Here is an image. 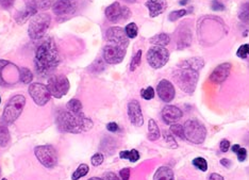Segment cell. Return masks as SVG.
Masks as SVG:
<instances>
[{"label": "cell", "instance_id": "6da1fadb", "mask_svg": "<svg viewBox=\"0 0 249 180\" xmlns=\"http://www.w3.org/2000/svg\"><path fill=\"white\" fill-rule=\"evenodd\" d=\"M36 71L41 77H47L59 65V52L52 38H47L38 45L36 52Z\"/></svg>", "mask_w": 249, "mask_h": 180}, {"label": "cell", "instance_id": "7a4b0ae2", "mask_svg": "<svg viewBox=\"0 0 249 180\" xmlns=\"http://www.w3.org/2000/svg\"><path fill=\"white\" fill-rule=\"evenodd\" d=\"M56 124L61 131L69 133H82L93 128V121L84 113H72L69 110L60 111L56 115Z\"/></svg>", "mask_w": 249, "mask_h": 180}, {"label": "cell", "instance_id": "3957f363", "mask_svg": "<svg viewBox=\"0 0 249 180\" xmlns=\"http://www.w3.org/2000/svg\"><path fill=\"white\" fill-rule=\"evenodd\" d=\"M174 81L176 82L178 88L185 94L192 95L196 90L198 80H199V72L186 69V67H179L174 72Z\"/></svg>", "mask_w": 249, "mask_h": 180}, {"label": "cell", "instance_id": "277c9868", "mask_svg": "<svg viewBox=\"0 0 249 180\" xmlns=\"http://www.w3.org/2000/svg\"><path fill=\"white\" fill-rule=\"evenodd\" d=\"M26 105V98L22 95H15V96L11 97L5 105L3 110L2 119L3 122L7 125H11L20 116L22 110L25 108Z\"/></svg>", "mask_w": 249, "mask_h": 180}, {"label": "cell", "instance_id": "5b68a950", "mask_svg": "<svg viewBox=\"0 0 249 180\" xmlns=\"http://www.w3.org/2000/svg\"><path fill=\"white\" fill-rule=\"evenodd\" d=\"M185 140L193 144H202L207 138V128L197 120H189L183 125Z\"/></svg>", "mask_w": 249, "mask_h": 180}, {"label": "cell", "instance_id": "8992f818", "mask_svg": "<svg viewBox=\"0 0 249 180\" xmlns=\"http://www.w3.org/2000/svg\"><path fill=\"white\" fill-rule=\"evenodd\" d=\"M50 22H52V18L48 14H36L33 16L28 28V35L31 40L42 38L49 29Z\"/></svg>", "mask_w": 249, "mask_h": 180}, {"label": "cell", "instance_id": "52a82bcc", "mask_svg": "<svg viewBox=\"0 0 249 180\" xmlns=\"http://www.w3.org/2000/svg\"><path fill=\"white\" fill-rule=\"evenodd\" d=\"M47 88L52 96L62 98L69 93L71 84L67 77L64 75H53L48 79Z\"/></svg>", "mask_w": 249, "mask_h": 180}, {"label": "cell", "instance_id": "ba28073f", "mask_svg": "<svg viewBox=\"0 0 249 180\" xmlns=\"http://www.w3.org/2000/svg\"><path fill=\"white\" fill-rule=\"evenodd\" d=\"M36 157L42 165L47 168H53L58 163V155L56 150L52 145L37 146L35 149Z\"/></svg>", "mask_w": 249, "mask_h": 180}, {"label": "cell", "instance_id": "9c48e42d", "mask_svg": "<svg viewBox=\"0 0 249 180\" xmlns=\"http://www.w3.org/2000/svg\"><path fill=\"white\" fill-rule=\"evenodd\" d=\"M169 60V52L162 46H152L147 53V62L155 70H159Z\"/></svg>", "mask_w": 249, "mask_h": 180}, {"label": "cell", "instance_id": "30bf717a", "mask_svg": "<svg viewBox=\"0 0 249 180\" xmlns=\"http://www.w3.org/2000/svg\"><path fill=\"white\" fill-rule=\"evenodd\" d=\"M127 53V47L107 43L103 52V57L107 64H118L123 62Z\"/></svg>", "mask_w": 249, "mask_h": 180}, {"label": "cell", "instance_id": "8fae6325", "mask_svg": "<svg viewBox=\"0 0 249 180\" xmlns=\"http://www.w3.org/2000/svg\"><path fill=\"white\" fill-rule=\"evenodd\" d=\"M28 91H29L31 98L35 100V103L39 107L46 105L50 100V97H52V94H50L47 86H45L43 83L30 84Z\"/></svg>", "mask_w": 249, "mask_h": 180}, {"label": "cell", "instance_id": "7c38bea8", "mask_svg": "<svg viewBox=\"0 0 249 180\" xmlns=\"http://www.w3.org/2000/svg\"><path fill=\"white\" fill-rule=\"evenodd\" d=\"M107 18L112 22H118L128 19L131 16V11L128 7H123L120 2H113L106 9Z\"/></svg>", "mask_w": 249, "mask_h": 180}, {"label": "cell", "instance_id": "4fadbf2b", "mask_svg": "<svg viewBox=\"0 0 249 180\" xmlns=\"http://www.w3.org/2000/svg\"><path fill=\"white\" fill-rule=\"evenodd\" d=\"M106 38L107 43L120 45V46L128 47L129 37L127 36L124 29L121 27H111L107 30Z\"/></svg>", "mask_w": 249, "mask_h": 180}, {"label": "cell", "instance_id": "5bb4252c", "mask_svg": "<svg viewBox=\"0 0 249 180\" xmlns=\"http://www.w3.org/2000/svg\"><path fill=\"white\" fill-rule=\"evenodd\" d=\"M157 94L158 96L160 97V99L164 101V103H171V101L175 98L176 91H175V87L171 81L163 79L158 83Z\"/></svg>", "mask_w": 249, "mask_h": 180}, {"label": "cell", "instance_id": "9a60e30c", "mask_svg": "<svg viewBox=\"0 0 249 180\" xmlns=\"http://www.w3.org/2000/svg\"><path fill=\"white\" fill-rule=\"evenodd\" d=\"M128 116L130 122L132 123V125L141 127L144 124V117L142 113V109H141V105L138 100L132 99L129 101L128 104Z\"/></svg>", "mask_w": 249, "mask_h": 180}, {"label": "cell", "instance_id": "2e32d148", "mask_svg": "<svg viewBox=\"0 0 249 180\" xmlns=\"http://www.w3.org/2000/svg\"><path fill=\"white\" fill-rule=\"evenodd\" d=\"M232 70V66L230 63H222L218 66L215 67L213 72L210 75V81L215 84H220L226 81V79L229 77Z\"/></svg>", "mask_w": 249, "mask_h": 180}, {"label": "cell", "instance_id": "e0dca14e", "mask_svg": "<svg viewBox=\"0 0 249 180\" xmlns=\"http://www.w3.org/2000/svg\"><path fill=\"white\" fill-rule=\"evenodd\" d=\"M77 3L75 0H55L53 4V11L56 15H67L75 12Z\"/></svg>", "mask_w": 249, "mask_h": 180}, {"label": "cell", "instance_id": "ac0fdd59", "mask_svg": "<svg viewBox=\"0 0 249 180\" xmlns=\"http://www.w3.org/2000/svg\"><path fill=\"white\" fill-rule=\"evenodd\" d=\"M182 111L176 106H166L162 110V120L166 125L176 124L182 117Z\"/></svg>", "mask_w": 249, "mask_h": 180}, {"label": "cell", "instance_id": "d6986e66", "mask_svg": "<svg viewBox=\"0 0 249 180\" xmlns=\"http://www.w3.org/2000/svg\"><path fill=\"white\" fill-rule=\"evenodd\" d=\"M145 5L149 10L150 18H157L166 10L167 1L166 0H148Z\"/></svg>", "mask_w": 249, "mask_h": 180}, {"label": "cell", "instance_id": "ffe728a7", "mask_svg": "<svg viewBox=\"0 0 249 180\" xmlns=\"http://www.w3.org/2000/svg\"><path fill=\"white\" fill-rule=\"evenodd\" d=\"M37 11L38 10L36 9V4L32 0V1H30L29 3H27V5H25V8L18 14V16H16V21H18L19 25L24 24V22H26L28 19L36 15Z\"/></svg>", "mask_w": 249, "mask_h": 180}, {"label": "cell", "instance_id": "44dd1931", "mask_svg": "<svg viewBox=\"0 0 249 180\" xmlns=\"http://www.w3.org/2000/svg\"><path fill=\"white\" fill-rule=\"evenodd\" d=\"M203 66H205V61H203V59H201L199 57L186 59L179 64V67H186V69H192V70H195L198 72H199Z\"/></svg>", "mask_w": 249, "mask_h": 180}, {"label": "cell", "instance_id": "7402d4cb", "mask_svg": "<svg viewBox=\"0 0 249 180\" xmlns=\"http://www.w3.org/2000/svg\"><path fill=\"white\" fill-rule=\"evenodd\" d=\"M154 180H175V174L171 167L161 166L155 173Z\"/></svg>", "mask_w": 249, "mask_h": 180}, {"label": "cell", "instance_id": "603a6c76", "mask_svg": "<svg viewBox=\"0 0 249 180\" xmlns=\"http://www.w3.org/2000/svg\"><path fill=\"white\" fill-rule=\"evenodd\" d=\"M161 132L159 126L155 120L150 119L148 122V140L149 141H157L160 138Z\"/></svg>", "mask_w": 249, "mask_h": 180}, {"label": "cell", "instance_id": "cb8c5ba5", "mask_svg": "<svg viewBox=\"0 0 249 180\" xmlns=\"http://www.w3.org/2000/svg\"><path fill=\"white\" fill-rule=\"evenodd\" d=\"M169 42H171V37H169V36L166 35V33H159V35H157L150 38V43L154 44L155 46L165 47L166 45L169 44Z\"/></svg>", "mask_w": 249, "mask_h": 180}, {"label": "cell", "instance_id": "d4e9b609", "mask_svg": "<svg viewBox=\"0 0 249 180\" xmlns=\"http://www.w3.org/2000/svg\"><path fill=\"white\" fill-rule=\"evenodd\" d=\"M192 40V33L190 29H186L185 31H181L180 36L178 37V48L183 49L184 47H188L191 44Z\"/></svg>", "mask_w": 249, "mask_h": 180}, {"label": "cell", "instance_id": "484cf974", "mask_svg": "<svg viewBox=\"0 0 249 180\" xmlns=\"http://www.w3.org/2000/svg\"><path fill=\"white\" fill-rule=\"evenodd\" d=\"M120 157L122 159L129 160L130 162H137L140 159V153L137 149L123 150L120 153Z\"/></svg>", "mask_w": 249, "mask_h": 180}, {"label": "cell", "instance_id": "4316f807", "mask_svg": "<svg viewBox=\"0 0 249 180\" xmlns=\"http://www.w3.org/2000/svg\"><path fill=\"white\" fill-rule=\"evenodd\" d=\"M89 172V167L88 164H80L78 166L77 170L72 173L71 179L72 180H79L80 178L87 176Z\"/></svg>", "mask_w": 249, "mask_h": 180}, {"label": "cell", "instance_id": "83f0119b", "mask_svg": "<svg viewBox=\"0 0 249 180\" xmlns=\"http://www.w3.org/2000/svg\"><path fill=\"white\" fill-rule=\"evenodd\" d=\"M19 79L24 84H29L33 79L32 72L27 67H21L19 71Z\"/></svg>", "mask_w": 249, "mask_h": 180}, {"label": "cell", "instance_id": "f1b7e54d", "mask_svg": "<svg viewBox=\"0 0 249 180\" xmlns=\"http://www.w3.org/2000/svg\"><path fill=\"white\" fill-rule=\"evenodd\" d=\"M67 110L72 112V113H82V104L79 99H71L67 104Z\"/></svg>", "mask_w": 249, "mask_h": 180}, {"label": "cell", "instance_id": "f546056e", "mask_svg": "<svg viewBox=\"0 0 249 180\" xmlns=\"http://www.w3.org/2000/svg\"><path fill=\"white\" fill-rule=\"evenodd\" d=\"M10 143V132L7 126H0V146L5 147Z\"/></svg>", "mask_w": 249, "mask_h": 180}, {"label": "cell", "instance_id": "4dcf8cb0", "mask_svg": "<svg viewBox=\"0 0 249 180\" xmlns=\"http://www.w3.org/2000/svg\"><path fill=\"white\" fill-rule=\"evenodd\" d=\"M239 18L243 21L249 24V1L243 3L239 10Z\"/></svg>", "mask_w": 249, "mask_h": 180}, {"label": "cell", "instance_id": "1f68e13d", "mask_svg": "<svg viewBox=\"0 0 249 180\" xmlns=\"http://www.w3.org/2000/svg\"><path fill=\"white\" fill-rule=\"evenodd\" d=\"M124 32H126V35L129 38H135L139 35V28L137 26V24H134V22H130L124 28Z\"/></svg>", "mask_w": 249, "mask_h": 180}, {"label": "cell", "instance_id": "d6a6232c", "mask_svg": "<svg viewBox=\"0 0 249 180\" xmlns=\"http://www.w3.org/2000/svg\"><path fill=\"white\" fill-rule=\"evenodd\" d=\"M169 131L172 132L173 136H176V137H178L180 139L185 140L184 131H183V126L179 125V124H173V125L171 126V129H169Z\"/></svg>", "mask_w": 249, "mask_h": 180}, {"label": "cell", "instance_id": "836d02e7", "mask_svg": "<svg viewBox=\"0 0 249 180\" xmlns=\"http://www.w3.org/2000/svg\"><path fill=\"white\" fill-rule=\"evenodd\" d=\"M192 163H193V165L195 167H197L198 170H200L201 172L208 171V162L205 158H202V157H198V158H195Z\"/></svg>", "mask_w": 249, "mask_h": 180}, {"label": "cell", "instance_id": "e575fe53", "mask_svg": "<svg viewBox=\"0 0 249 180\" xmlns=\"http://www.w3.org/2000/svg\"><path fill=\"white\" fill-rule=\"evenodd\" d=\"M163 138H164V141L166 142V144L171 148H177L178 147V144L176 142V140H175V138H174V136H173L171 131H164L163 132Z\"/></svg>", "mask_w": 249, "mask_h": 180}, {"label": "cell", "instance_id": "d590c367", "mask_svg": "<svg viewBox=\"0 0 249 180\" xmlns=\"http://www.w3.org/2000/svg\"><path fill=\"white\" fill-rule=\"evenodd\" d=\"M33 2H35L36 9L39 10H47L50 7L53 8V0H33Z\"/></svg>", "mask_w": 249, "mask_h": 180}, {"label": "cell", "instance_id": "8d00e7d4", "mask_svg": "<svg viewBox=\"0 0 249 180\" xmlns=\"http://www.w3.org/2000/svg\"><path fill=\"white\" fill-rule=\"evenodd\" d=\"M141 60H142V50H139L131 61V64H130V71L134 72L137 70L141 64Z\"/></svg>", "mask_w": 249, "mask_h": 180}, {"label": "cell", "instance_id": "74e56055", "mask_svg": "<svg viewBox=\"0 0 249 180\" xmlns=\"http://www.w3.org/2000/svg\"><path fill=\"white\" fill-rule=\"evenodd\" d=\"M236 55L241 59H246L249 57V44H244L240 46V48L237 49Z\"/></svg>", "mask_w": 249, "mask_h": 180}, {"label": "cell", "instance_id": "f35d334b", "mask_svg": "<svg viewBox=\"0 0 249 180\" xmlns=\"http://www.w3.org/2000/svg\"><path fill=\"white\" fill-rule=\"evenodd\" d=\"M186 13H188V11L182 9V10H178V11H174V12H172L171 14L168 15V19L171 21H176L178 20L179 18H183L184 15H186Z\"/></svg>", "mask_w": 249, "mask_h": 180}, {"label": "cell", "instance_id": "ab89813d", "mask_svg": "<svg viewBox=\"0 0 249 180\" xmlns=\"http://www.w3.org/2000/svg\"><path fill=\"white\" fill-rule=\"evenodd\" d=\"M141 96L145 100H151L155 97V90L152 87H148L147 89H144L141 91Z\"/></svg>", "mask_w": 249, "mask_h": 180}, {"label": "cell", "instance_id": "60d3db41", "mask_svg": "<svg viewBox=\"0 0 249 180\" xmlns=\"http://www.w3.org/2000/svg\"><path fill=\"white\" fill-rule=\"evenodd\" d=\"M10 64V62L5 61V60H0V86L1 87H7L8 86V82L3 79V76H2V72L3 70Z\"/></svg>", "mask_w": 249, "mask_h": 180}, {"label": "cell", "instance_id": "b9f144b4", "mask_svg": "<svg viewBox=\"0 0 249 180\" xmlns=\"http://www.w3.org/2000/svg\"><path fill=\"white\" fill-rule=\"evenodd\" d=\"M104 159H105L104 155L100 154V153H97V154H95L92 157V159H90V162H92L93 166H99V165L103 164Z\"/></svg>", "mask_w": 249, "mask_h": 180}, {"label": "cell", "instance_id": "7bdbcfd3", "mask_svg": "<svg viewBox=\"0 0 249 180\" xmlns=\"http://www.w3.org/2000/svg\"><path fill=\"white\" fill-rule=\"evenodd\" d=\"M235 154L237 155V159H239L240 162H244L247 158V150L243 147H240L237 149Z\"/></svg>", "mask_w": 249, "mask_h": 180}, {"label": "cell", "instance_id": "ee69618b", "mask_svg": "<svg viewBox=\"0 0 249 180\" xmlns=\"http://www.w3.org/2000/svg\"><path fill=\"white\" fill-rule=\"evenodd\" d=\"M219 148H220V150L223 151V153H227V151L230 148V142H229V141L228 140H223L222 142H220Z\"/></svg>", "mask_w": 249, "mask_h": 180}, {"label": "cell", "instance_id": "f6af8a7d", "mask_svg": "<svg viewBox=\"0 0 249 180\" xmlns=\"http://www.w3.org/2000/svg\"><path fill=\"white\" fill-rule=\"evenodd\" d=\"M120 177L122 180H129L130 178V168L126 167V168H123L120 172Z\"/></svg>", "mask_w": 249, "mask_h": 180}, {"label": "cell", "instance_id": "bcb514c9", "mask_svg": "<svg viewBox=\"0 0 249 180\" xmlns=\"http://www.w3.org/2000/svg\"><path fill=\"white\" fill-rule=\"evenodd\" d=\"M15 0H0V5L4 9H10L13 7Z\"/></svg>", "mask_w": 249, "mask_h": 180}, {"label": "cell", "instance_id": "7dc6e473", "mask_svg": "<svg viewBox=\"0 0 249 180\" xmlns=\"http://www.w3.org/2000/svg\"><path fill=\"white\" fill-rule=\"evenodd\" d=\"M107 131L114 133V132L118 131V129H120V128H118V125H117L116 123L113 122V123H109V124H107Z\"/></svg>", "mask_w": 249, "mask_h": 180}, {"label": "cell", "instance_id": "c3c4849f", "mask_svg": "<svg viewBox=\"0 0 249 180\" xmlns=\"http://www.w3.org/2000/svg\"><path fill=\"white\" fill-rule=\"evenodd\" d=\"M104 180H120V178H118L114 173L112 172H109V173H106L104 175Z\"/></svg>", "mask_w": 249, "mask_h": 180}, {"label": "cell", "instance_id": "681fc988", "mask_svg": "<svg viewBox=\"0 0 249 180\" xmlns=\"http://www.w3.org/2000/svg\"><path fill=\"white\" fill-rule=\"evenodd\" d=\"M208 180H225L222 175H219L217 173H212L209 175Z\"/></svg>", "mask_w": 249, "mask_h": 180}, {"label": "cell", "instance_id": "f907efd6", "mask_svg": "<svg viewBox=\"0 0 249 180\" xmlns=\"http://www.w3.org/2000/svg\"><path fill=\"white\" fill-rule=\"evenodd\" d=\"M212 9L215 10V11H223V10L225 9V7H224V4H222V3L214 2V3L212 4Z\"/></svg>", "mask_w": 249, "mask_h": 180}, {"label": "cell", "instance_id": "816d5d0a", "mask_svg": "<svg viewBox=\"0 0 249 180\" xmlns=\"http://www.w3.org/2000/svg\"><path fill=\"white\" fill-rule=\"evenodd\" d=\"M220 164L222 165H224L225 167H229L230 166V164H231V162H230V160L229 159H222L220 160Z\"/></svg>", "mask_w": 249, "mask_h": 180}, {"label": "cell", "instance_id": "f5cc1de1", "mask_svg": "<svg viewBox=\"0 0 249 180\" xmlns=\"http://www.w3.org/2000/svg\"><path fill=\"white\" fill-rule=\"evenodd\" d=\"M124 2H127V3H134L135 1H137V0H124Z\"/></svg>", "mask_w": 249, "mask_h": 180}, {"label": "cell", "instance_id": "db71d44e", "mask_svg": "<svg viewBox=\"0 0 249 180\" xmlns=\"http://www.w3.org/2000/svg\"><path fill=\"white\" fill-rule=\"evenodd\" d=\"M88 180H104V178H99V177H93V178H89Z\"/></svg>", "mask_w": 249, "mask_h": 180}, {"label": "cell", "instance_id": "11a10c76", "mask_svg": "<svg viewBox=\"0 0 249 180\" xmlns=\"http://www.w3.org/2000/svg\"><path fill=\"white\" fill-rule=\"evenodd\" d=\"M189 1V0H181V1H180V4H185L186 2H188Z\"/></svg>", "mask_w": 249, "mask_h": 180}, {"label": "cell", "instance_id": "9f6ffc18", "mask_svg": "<svg viewBox=\"0 0 249 180\" xmlns=\"http://www.w3.org/2000/svg\"><path fill=\"white\" fill-rule=\"evenodd\" d=\"M0 104H1V97H0Z\"/></svg>", "mask_w": 249, "mask_h": 180}, {"label": "cell", "instance_id": "6f0895ef", "mask_svg": "<svg viewBox=\"0 0 249 180\" xmlns=\"http://www.w3.org/2000/svg\"><path fill=\"white\" fill-rule=\"evenodd\" d=\"M2 180H8V179H5V178H3V179H2Z\"/></svg>", "mask_w": 249, "mask_h": 180}]
</instances>
